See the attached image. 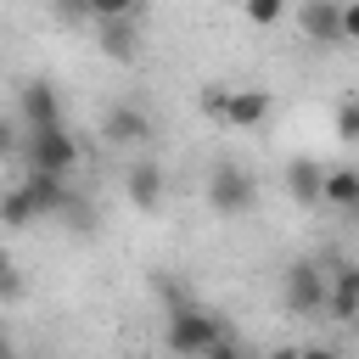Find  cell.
I'll use <instances>...</instances> for the list:
<instances>
[{
  "label": "cell",
  "mask_w": 359,
  "mask_h": 359,
  "mask_svg": "<svg viewBox=\"0 0 359 359\" xmlns=\"http://www.w3.org/2000/svg\"><path fill=\"white\" fill-rule=\"evenodd\" d=\"M140 11V0H90V17L95 22H107V17H135Z\"/></svg>",
  "instance_id": "obj_17"
},
{
  "label": "cell",
  "mask_w": 359,
  "mask_h": 359,
  "mask_svg": "<svg viewBox=\"0 0 359 359\" xmlns=\"http://www.w3.org/2000/svg\"><path fill=\"white\" fill-rule=\"evenodd\" d=\"M163 348H174V353H236V337L224 331V320L213 309L174 297L168 325H163Z\"/></svg>",
  "instance_id": "obj_1"
},
{
  "label": "cell",
  "mask_w": 359,
  "mask_h": 359,
  "mask_svg": "<svg viewBox=\"0 0 359 359\" xmlns=\"http://www.w3.org/2000/svg\"><path fill=\"white\" fill-rule=\"evenodd\" d=\"M359 39V0H342V45Z\"/></svg>",
  "instance_id": "obj_19"
},
{
  "label": "cell",
  "mask_w": 359,
  "mask_h": 359,
  "mask_svg": "<svg viewBox=\"0 0 359 359\" xmlns=\"http://www.w3.org/2000/svg\"><path fill=\"white\" fill-rule=\"evenodd\" d=\"M17 107H22V123H28V129H39V123H62L56 84H45V79H28V84L17 90Z\"/></svg>",
  "instance_id": "obj_10"
},
{
  "label": "cell",
  "mask_w": 359,
  "mask_h": 359,
  "mask_svg": "<svg viewBox=\"0 0 359 359\" xmlns=\"http://www.w3.org/2000/svg\"><path fill=\"white\" fill-rule=\"evenodd\" d=\"M11 151H17V140H11V129L0 123V157H11Z\"/></svg>",
  "instance_id": "obj_22"
},
{
  "label": "cell",
  "mask_w": 359,
  "mask_h": 359,
  "mask_svg": "<svg viewBox=\"0 0 359 359\" xmlns=\"http://www.w3.org/2000/svg\"><path fill=\"white\" fill-rule=\"evenodd\" d=\"M297 22H303V34H309L320 50H337V45H342V0H303Z\"/></svg>",
  "instance_id": "obj_6"
},
{
  "label": "cell",
  "mask_w": 359,
  "mask_h": 359,
  "mask_svg": "<svg viewBox=\"0 0 359 359\" xmlns=\"http://www.w3.org/2000/svg\"><path fill=\"white\" fill-rule=\"evenodd\" d=\"M28 163L34 168H50V174H67L79 163V140L67 135V123H39L28 129Z\"/></svg>",
  "instance_id": "obj_5"
},
{
  "label": "cell",
  "mask_w": 359,
  "mask_h": 359,
  "mask_svg": "<svg viewBox=\"0 0 359 359\" xmlns=\"http://www.w3.org/2000/svg\"><path fill=\"white\" fill-rule=\"evenodd\" d=\"M269 90H208V112L230 129H258L269 118Z\"/></svg>",
  "instance_id": "obj_4"
},
{
  "label": "cell",
  "mask_w": 359,
  "mask_h": 359,
  "mask_svg": "<svg viewBox=\"0 0 359 359\" xmlns=\"http://www.w3.org/2000/svg\"><path fill=\"white\" fill-rule=\"evenodd\" d=\"M56 11H62L67 22H79V17H90V0H56Z\"/></svg>",
  "instance_id": "obj_21"
},
{
  "label": "cell",
  "mask_w": 359,
  "mask_h": 359,
  "mask_svg": "<svg viewBox=\"0 0 359 359\" xmlns=\"http://www.w3.org/2000/svg\"><path fill=\"white\" fill-rule=\"evenodd\" d=\"M320 202H331V208H342L348 219H359V168H325Z\"/></svg>",
  "instance_id": "obj_14"
},
{
  "label": "cell",
  "mask_w": 359,
  "mask_h": 359,
  "mask_svg": "<svg viewBox=\"0 0 359 359\" xmlns=\"http://www.w3.org/2000/svg\"><path fill=\"white\" fill-rule=\"evenodd\" d=\"M101 50H107L112 62H135V56H140V28H135V17H107V22H101Z\"/></svg>",
  "instance_id": "obj_13"
},
{
  "label": "cell",
  "mask_w": 359,
  "mask_h": 359,
  "mask_svg": "<svg viewBox=\"0 0 359 359\" xmlns=\"http://www.w3.org/2000/svg\"><path fill=\"white\" fill-rule=\"evenodd\" d=\"M325 286H331V269L314 258H292L280 275V297L292 314H325Z\"/></svg>",
  "instance_id": "obj_3"
},
{
  "label": "cell",
  "mask_w": 359,
  "mask_h": 359,
  "mask_svg": "<svg viewBox=\"0 0 359 359\" xmlns=\"http://www.w3.org/2000/svg\"><path fill=\"white\" fill-rule=\"evenodd\" d=\"M337 140H353V146H359V95H348V101L337 107Z\"/></svg>",
  "instance_id": "obj_16"
},
{
  "label": "cell",
  "mask_w": 359,
  "mask_h": 359,
  "mask_svg": "<svg viewBox=\"0 0 359 359\" xmlns=\"http://www.w3.org/2000/svg\"><path fill=\"white\" fill-rule=\"evenodd\" d=\"M280 11H286V0H247L252 22H280Z\"/></svg>",
  "instance_id": "obj_18"
},
{
  "label": "cell",
  "mask_w": 359,
  "mask_h": 359,
  "mask_svg": "<svg viewBox=\"0 0 359 359\" xmlns=\"http://www.w3.org/2000/svg\"><path fill=\"white\" fill-rule=\"evenodd\" d=\"M0 297L11 303V297H22V280H17V269L11 264H0Z\"/></svg>",
  "instance_id": "obj_20"
},
{
  "label": "cell",
  "mask_w": 359,
  "mask_h": 359,
  "mask_svg": "<svg viewBox=\"0 0 359 359\" xmlns=\"http://www.w3.org/2000/svg\"><path fill=\"white\" fill-rule=\"evenodd\" d=\"M101 135H107V146H146V140H151V118H146L135 101H118V107L107 112Z\"/></svg>",
  "instance_id": "obj_8"
},
{
  "label": "cell",
  "mask_w": 359,
  "mask_h": 359,
  "mask_svg": "<svg viewBox=\"0 0 359 359\" xmlns=\"http://www.w3.org/2000/svg\"><path fill=\"white\" fill-rule=\"evenodd\" d=\"M325 314L337 325H359V264H337L325 286Z\"/></svg>",
  "instance_id": "obj_7"
},
{
  "label": "cell",
  "mask_w": 359,
  "mask_h": 359,
  "mask_svg": "<svg viewBox=\"0 0 359 359\" xmlns=\"http://www.w3.org/2000/svg\"><path fill=\"white\" fill-rule=\"evenodd\" d=\"M320 185H325V168H320L314 157H292V163H286V196H292V202L314 208V202H320Z\"/></svg>",
  "instance_id": "obj_12"
},
{
  "label": "cell",
  "mask_w": 359,
  "mask_h": 359,
  "mask_svg": "<svg viewBox=\"0 0 359 359\" xmlns=\"http://www.w3.org/2000/svg\"><path fill=\"white\" fill-rule=\"evenodd\" d=\"M34 219H39V202H34V191L17 180V185L0 196V224H6V230H28Z\"/></svg>",
  "instance_id": "obj_15"
},
{
  "label": "cell",
  "mask_w": 359,
  "mask_h": 359,
  "mask_svg": "<svg viewBox=\"0 0 359 359\" xmlns=\"http://www.w3.org/2000/svg\"><path fill=\"white\" fill-rule=\"evenodd\" d=\"M208 208L224 213V219H241L258 208V180L241 168V163H213L208 174Z\"/></svg>",
  "instance_id": "obj_2"
},
{
  "label": "cell",
  "mask_w": 359,
  "mask_h": 359,
  "mask_svg": "<svg viewBox=\"0 0 359 359\" xmlns=\"http://www.w3.org/2000/svg\"><path fill=\"white\" fill-rule=\"evenodd\" d=\"M123 196H129L140 213H151V208L163 202V168H157L151 157H135V163L123 168Z\"/></svg>",
  "instance_id": "obj_9"
},
{
  "label": "cell",
  "mask_w": 359,
  "mask_h": 359,
  "mask_svg": "<svg viewBox=\"0 0 359 359\" xmlns=\"http://www.w3.org/2000/svg\"><path fill=\"white\" fill-rule=\"evenodd\" d=\"M0 264H6V258H0Z\"/></svg>",
  "instance_id": "obj_23"
},
{
  "label": "cell",
  "mask_w": 359,
  "mask_h": 359,
  "mask_svg": "<svg viewBox=\"0 0 359 359\" xmlns=\"http://www.w3.org/2000/svg\"><path fill=\"white\" fill-rule=\"evenodd\" d=\"M28 191H34V202H39V219H56L67 202H73V191H67V174H50V168H28V180H22Z\"/></svg>",
  "instance_id": "obj_11"
}]
</instances>
